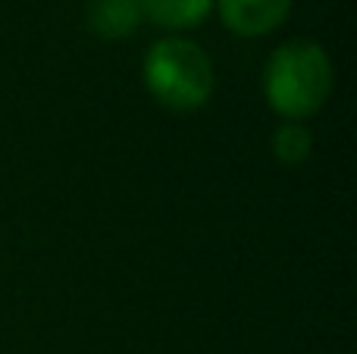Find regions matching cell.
Listing matches in <instances>:
<instances>
[{
  "instance_id": "1",
  "label": "cell",
  "mask_w": 357,
  "mask_h": 354,
  "mask_svg": "<svg viewBox=\"0 0 357 354\" xmlns=\"http://www.w3.org/2000/svg\"><path fill=\"white\" fill-rule=\"evenodd\" d=\"M333 91V63L317 41L295 38L273 50L264 69V94L279 116L298 119L317 113Z\"/></svg>"
},
{
  "instance_id": "2",
  "label": "cell",
  "mask_w": 357,
  "mask_h": 354,
  "mask_svg": "<svg viewBox=\"0 0 357 354\" xmlns=\"http://www.w3.org/2000/svg\"><path fill=\"white\" fill-rule=\"evenodd\" d=\"M144 85L167 110H197L213 94V63L188 38H163L144 56Z\"/></svg>"
},
{
  "instance_id": "3",
  "label": "cell",
  "mask_w": 357,
  "mask_h": 354,
  "mask_svg": "<svg viewBox=\"0 0 357 354\" xmlns=\"http://www.w3.org/2000/svg\"><path fill=\"white\" fill-rule=\"evenodd\" d=\"M220 16L238 35H266L273 31L285 16H289L291 0H216Z\"/></svg>"
},
{
  "instance_id": "4",
  "label": "cell",
  "mask_w": 357,
  "mask_h": 354,
  "mask_svg": "<svg viewBox=\"0 0 357 354\" xmlns=\"http://www.w3.org/2000/svg\"><path fill=\"white\" fill-rule=\"evenodd\" d=\"M142 16V0H91L88 3V22L100 38H126L138 29Z\"/></svg>"
},
{
  "instance_id": "5",
  "label": "cell",
  "mask_w": 357,
  "mask_h": 354,
  "mask_svg": "<svg viewBox=\"0 0 357 354\" xmlns=\"http://www.w3.org/2000/svg\"><path fill=\"white\" fill-rule=\"evenodd\" d=\"M144 16L167 29H191L210 13L213 0H142Z\"/></svg>"
},
{
  "instance_id": "6",
  "label": "cell",
  "mask_w": 357,
  "mask_h": 354,
  "mask_svg": "<svg viewBox=\"0 0 357 354\" xmlns=\"http://www.w3.org/2000/svg\"><path fill=\"white\" fill-rule=\"evenodd\" d=\"M310 148H314V138L304 129L301 123H282L276 132H273V157L285 167H298L310 157Z\"/></svg>"
}]
</instances>
